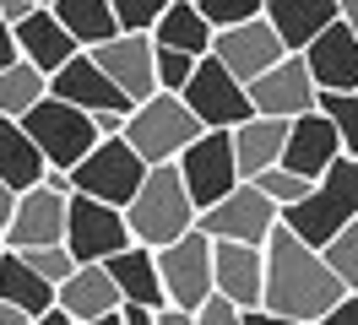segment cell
Segmentation results:
<instances>
[{
  "label": "cell",
  "instance_id": "1",
  "mask_svg": "<svg viewBox=\"0 0 358 325\" xmlns=\"http://www.w3.org/2000/svg\"><path fill=\"white\" fill-rule=\"evenodd\" d=\"M342 298H348V287L331 271L326 250H310L299 233L277 228L266 244V315H282L299 325H326V315Z\"/></svg>",
  "mask_w": 358,
  "mask_h": 325
},
{
  "label": "cell",
  "instance_id": "2",
  "mask_svg": "<svg viewBox=\"0 0 358 325\" xmlns=\"http://www.w3.org/2000/svg\"><path fill=\"white\" fill-rule=\"evenodd\" d=\"M125 222H131V238L141 250H169V244H179V238H190L201 228V206H196L190 190H185L179 163L147 173V185H141V195L131 201Z\"/></svg>",
  "mask_w": 358,
  "mask_h": 325
},
{
  "label": "cell",
  "instance_id": "3",
  "mask_svg": "<svg viewBox=\"0 0 358 325\" xmlns=\"http://www.w3.org/2000/svg\"><path fill=\"white\" fill-rule=\"evenodd\" d=\"M353 222H358V157H342V163L315 185L310 201H299V206L282 212V228L299 233L310 250H331Z\"/></svg>",
  "mask_w": 358,
  "mask_h": 325
},
{
  "label": "cell",
  "instance_id": "4",
  "mask_svg": "<svg viewBox=\"0 0 358 325\" xmlns=\"http://www.w3.org/2000/svg\"><path fill=\"white\" fill-rule=\"evenodd\" d=\"M201 136H206L201 120H196L190 103L174 98V92H157L152 103H141L131 114V125H125V141L141 152V163H147V168H174L179 157L201 141Z\"/></svg>",
  "mask_w": 358,
  "mask_h": 325
},
{
  "label": "cell",
  "instance_id": "5",
  "mask_svg": "<svg viewBox=\"0 0 358 325\" xmlns=\"http://www.w3.org/2000/svg\"><path fill=\"white\" fill-rule=\"evenodd\" d=\"M22 125H27V136L38 141V152H44L49 168H66V173H76L92 152L103 147V141H98V125H92V114L60 103V98H44Z\"/></svg>",
  "mask_w": 358,
  "mask_h": 325
},
{
  "label": "cell",
  "instance_id": "6",
  "mask_svg": "<svg viewBox=\"0 0 358 325\" xmlns=\"http://www.w3.org/2000/svg\"><path fill=\"white\" fill-rule=\"evenodd\" d=\"M282 228V206L261 195L255 185H239V190L228 195L223 206H212L201 212V233L212 244H245V250H266L271 233Z\"/></svg>",
  "mask_w": 358,
  "mask_h": 325
},
{
  "label": "cell",
  "instance_id": "7",
  "mask_svg": "<svg viewBox=\"0 0 358 325\" xmlns=\"http://www.w3.org/2000/svg\"><path fill=\"white\" fill-rule=\"evenodd\" d=\"M147 173L152 168L141 163V152H136L131 141H103L71 179H76V195H92V201H103L114 212H131V201L141 195Z\"/></svg>",
  "mask_w": 358,
  "mask_h": 325
},
{
  "label": "cell",
  "instance_id": "8",
  "mask_svg": "<svg viewBox=\"0 0 358 325\" xmlns=\"http://www.w3.org/2000/svg\"><path fill=\"white\" fill-rule=\"evenodd\" d=\"M179 173H185V190H190V201H196L201 212L223 206L228 195L245 185L239 152H234V130H206L201 141L179 157Z\"/></svg>",
  "mask_w": 358,
  "mask_h": 325
},
{
  "label": "cell",
  "instance_id": "9",
  "mask_svg": "<svg viewBox=\"0 0 358 325\" xmlns=\"http://www.w3.org/2000/svg\"><path fill=\"white\" fill-rule=\"evenodd\" d=\"M212 238L196 228L190 238H179L169 250H157V271H163V287H169V303L185 309V315H201L206 303L217 298V277H212Z\"/></svg>",
  "mask_w": 358,
  "mask_h": 325
},
{
  "label": "cell",
  "instance_id": "10",
  "mask_svg": "<svg viewBox=\"0 0 358 325\" xmlns=\"http://www.w3.org/2000/svg\"><path fill=\"white\" fill-rule=\"evenodd\" d=\"M185 103L201 120V130H239L255 120V103H250V87L217 60L196 65V82L185 87Z\"/></svg>",
  "mask_w": 358,
  "mask_h": 325
},
{
  "label": "cell",
  "instance_id": "11",
  "mask_svg": "<svg viewBox=\"0 0 358 325\" xmlns=\"http://www.w3.org/2000/svg\"><path fill=\"white\" fill-rule=\"evenodd\" d=\"M71 255L82 260V266H109V260H120L125 250H131V222H125V212H114V206H103V201H92V195H71Z\"/></svg>",
  "mask_w": 358,
  "mask_h": 325
},
{
  "label": "cell",
  "instance_id": "12",
  "mask_svg": "<svg viewBox=\"0 0 358 325\" xmlns=\"http://www.w3.org/2000/svg\"><path fill=\"white\" fill-rule=\"evenodd\" d=\"M250 103H255L261 120H288V125L304 120V114H315L320 108V87H315L304 55H288L271 76H261V82L250 87Z\"/></svg>",
  "mask_w": 358,
  "mask_h": 325
},
{
  "label": "cell",
  "instance_id": "13",
  "mask_svg": "<svg viewBox=\"0 0 358 325\" xmlns=\"http://www.w3.org/2000/svg\"><path fill=\"white\" fill-rule=\"evenodd\" d=\"M71 233V195H55V190H27L17 195V217L6 228V244L17 255H33V250H49V244H66Z\"/></svg>",
  "mask_w": 358,
  "mask_h": 325
},
{
  "label": "cell",
  "instance_id": "14",
  "mask_svg": "<svg viewBox=\"0 0 358 325\" xmlns=\"http://www.w3.org/2000/svg\"><path fill=\"white\" fill-rule=\"evenodd\" d=\"M212 60L228 65V71H234L245 87H255L261 76H271L277 65L288 60V49H282V38H277V27L261 17V22H250V27L217 33V43H212Z\"/></svg>",
  "mask_w": 358,
  "mask_h": 325
},
{
  "label": "cell",
  "instance_id": "15",
  "mask_svg": "<svg viewBox=\"0 0 358 325\" xmlns=\"http://www.w3.org/2000/svg\"><path fill=\"white\" fill-rule=\"evenodd\" d=\"M92 60H98V71H103V76H109L136 108L152 103L157 92H163V87H157V43L152 38H131V33H120L114 43L92 49Z\"/></svg>",
  "mask_w": 358,
  "mask_h": 325
},
{
  "label": "cell",
  "instance_id": "16",
  "mask_svg": "<svg viewBox=\"0 0 358 325\" xmlns=\"http://www.w3.org/2000/svg\"><path fill=\"white\" fill-rule=\"evenodd\" d=\"M212 277H217V298L234 309H266V250H245V244H217L212 250Z\"/></svg>",
  "mask_w": 358,
  "mask_h": 325
},
{
  "label": "cell",
  "instance_id": "17",
  "mask_svg": "<svg viewBox=\"0 0 358 325\" xmlns=\"http://www.w3.org/2000/svg\"><path fill=\"white\" fill-rule=\"evenodd\" d=\"M49 98H60V103L82 108V114H136V103L120 92V87L98 71L92 55H76V60L49 82Z\"/></svg>",
  "mask_w": 358,
  "mask_h": 325
},
{
  "label": "cell",
  "instance_id": "18",
  "mask_svg": "<svg viewBox=\"0 0 358 325\" xmlns=\"http://www.w3.org/2000/svg\"><path fill=\"white\" fill-rule=\"evenodd\" d=\"M348 157V147H342V136H336V125L315 108V114H304V120H293V136H288V157H282V168H293L299 179H310V185H320L326 173L336 168Z\"/></svg>",
  "mask_w": 358,
  "mask_h": 325
},
{
  "label": "cell",
  "instance_id": "19",
  "mask_svg": "<svg viewBox=\"0 0 358 325\" xmlns=\"http://www.w3.org/2000/svg\"><path fill=\"white\" fill-rule=\"evenodd\" d=\"M266 22L277 27L288 55H310L342 22V0H266Z\"/></svg>",
  "mask_w": 358,
  "mask_h": 325
},
{
  "label": "cell",
  "instance_id": "20",
  "mask_svg": "<svg viewBox=\"0 0 358 325\" xmlns=\"http://www.w3.org/2000/svg\"><path fill=\"white\" fill-rule=\"evenodd\" d=\"M17 49H22V60L33 65V71H44L49 82L82 55V43L66 33V22L55 17V6H38V17L27 22V27H17Z\"/></svg>",
  "mask_w": 358,
  "mask_h": 325
},
{
  "label": "cell",
  "instance_id": "21",
  "mask_svg": "<svg viewBox=\"0 0 358 325\" xmlns=\"http://www.w3.org/2000/svg\"><path fill=\"white\" fill-rule=\"evenodd\" d=\"M304 65H310L320 92H353L358 98V33L348 22H336L331 33L304 55Z\"/></svg>",
  "mask_w": 358,
  "mask_h": 325
},
{
  "label": "cell",
  "instance_id": "22",
  "mask_svg": "<svg viewBox=\"0 0 358 325\" xmlns=\"http://www.w3.org/2000/svg\"><path fill=\"white\" fill-rule=\"evenodd\" d=\"M120 309H125V298H120V287H114L109 266H82V271L60 287V315H71L76 325L114 320Z\"/></svg>",
  "mask_w": 358,
  "mask_h": 325
},
{
  "label": "cell",
  "instance_id": "23",
  "mask_svg": "<svg viewBox=\"0 0 358 325\" xmlns=\"http://www.w3.org/2000/svg\"><path fill=\"white\" fill-rule=\"evenodd\" d=\"M288 136L293 125L288 120H250V125L234 130V152H239V173H245V185H255L261 173L282 168V157H288Z\"/></svg>",
  "mask_w": 358,
  "mask_h": 325
},
{
  "label": "cell",
  "instance_id": "24",
  "mask_svg": "<svg viewBox=\"0 0 358 325\" xmlns=\"http://www.w3.org/2000/svg\"><path fill=\"white\" fill-rule=\"evenodd\" d=\"M49 179V163H44V152H38V141L27 136L22 120H0V185L6 190H38Z\"/></svg>",
  "mask_w": 358,
  "mask_h": 325
},
{
  "label": "cell",
  "instance_id": "25",
  "mask_svg": "<svg viewBox=\"0 0 358 325\" xmlns=\"http://www.w3.org/2000/svg\"><path fill=\"white\" fill-rule=\"evenodd\" d=\"M109 277H114V287H120V298H125V303L169 309V287H163V271H157V250L131 244L120 260H109Z\"/></svg>",
  "mask_w": 358,
  "mask_h": 325
},
{
  "label": "cell",
  "instance_id": "26",
  "mask_svg": "<svg viewBox=\"0 0 358 325\" xmlns=\"http://www.w3.org/2000/svg\"><path fill=\"white\" fill-rule=\"evenodd\" d=\"M0 303H11V309L27 315V320H44V315L60 309V287H49V282L38 277L17 250H11L6 266H0Z\"/></svg>",
  "mask_w": 358,
  "mask_h": 325
},
{
  "label": "cell",
  "instance_id": "27",
  "mask_svg": "<svg viewBox=\"0 0 358 325\" xmlns=\"http://www.w3.org/2000/svg\"><path fill=\"white\" fill-rule=\"evenodd\" d=\"M152 43L157 49H174V55H190V60H212L217 33L206 27V17H201L196 0H169V11H163V22H157Z\"/></svg>",
  "mask_w": 358,
  "mask_h": 325
},
{
  "label": "cell",
  "instance_id": "28",
  "mask_svg": "<svg viewBox=\"0 0 358 325\" xmlns=\"http://www.w3.org/2000/svg\"><path fill=\"white\" fill-rule=\"evenodd\" d=\"M55 17L66 22V33L82 43V55L103 49L120 38V17H114V0H55Z\"/></svg>",
  "mask_w": 358,
  "mask_h": 325
},
{
  "label": "cell",
  "instance_id": "29",
  "mask_svg": "<svg viewBox=\"0 0 358 325\" xmlns=\"http://www.w3.org/2000/svg\"><path fill=\"white\" fill-rule=\"evenodd\" d=\"M44 98H49V76L33 71L27 60L11 65V71H0V120H27Z\"/></svg>",
  "mask_w": 358,
  "mask_h": 325
},
{
  "label": "cell",
  "instance_id": "30",
  "mask_svg": "<svg viewBox=\"0 0 358 325\" xmlns=\"http://www.w3.org/2000/svg\"><path fill=\"white\" fill-rule=\"evenodd\" d=\"M212 33H234V27H250V22L266 17V0H196Z\"/></svg>",
  "mask_w": 358,
  "mask_h": 325
},
{
  "label": "cell",
  "instance_id": "31",
  "mask_svg": "<svg viewBox=\"0 0 358 325\" xmlns=\"http://www.w3.org/2000/svg\"><path fill=\"white\" fill-rule=\"evenodd\" d=\"M320 114L336 125L348 157H358V98H353V92H320Z\"/></svg>",
  "mask_w": 358,
  "mask_h": 325
},
{
  "label": "cell",
  "instance_id": "32",
  "mask_svg": "<svg viewBox=\"0 0 358 325\" xmlns=\"http://www.w3.org/2000/svg\"><path fill=\"white\" fill-rule=\"evenodd\" d=\"M22 260L49 282V287H66V282L82 271V260L71 255V244H49V250H33V255H22Z\"/></svg>",
  "mask_w": 358,
  "mask_h": 325
},
{
  "label": "cell",
  "instance_id": "33",
  "mask_svg": "<svg viewBox=\"0 0 358 325\" xmlns=\"http://www.w3.org/2000/svg\"><path fill=\"white\" fill-rule=\"evenodd\" d=\"M163 0H114V17H120V33H131V38H152L157 22H163Z\"/></svg>",
  "mask_w": 358,
  "mask_h": 325
},
{
  "label": "cell",
  "instance_id": "34",
  "mask_svg": "<svg viewBox=\"0 0 358 325\" xmlns=\"http://www.w3.org/2000/svg\"><path fill=\"white\" fill-rule=\"evenodd\" d=\"M255 190L271 195V201L288 212V206H299V201H310L315 185H310V179H299L293 168H271V173H261V179H255Z\"/></svg>",
  "mask_w": 358,
  "mask_h": 325
},
{
  "label": "cell",
  "instance_id": "35",
  "mask_svg": "<svg viewBox=\"0 0 358 325\" xmlns=\"http://www.w3.org/2000/svg\"><path fill=\"white\" fill-rule=\"evenodd\" d=\"M196 65L190 55H174V49H157V87L163 92H174V98H185V87L196 82Z\"/></svg>",
  "mask_w": 358,
  "mask_h": 325
},
{
  "label": "cell",
  "instance_id": "36",
  "mask_svg": "<svg viewBox=\"0 0 358 325\" xmlns=\"http://www.w3.org/2000/svg\"><path fill=\"white\" fill-rule=\"evenodd\" d=\"M326 260H331V271L342 277V287H348V293H358V222L336 238L331 250H326Z\"/></svg>",
  "mask_w": 358,
  "mask_h": 325
},
{
  "label": "cell",
  "instance_id": "37",
  "mask_svg": "<svg viewBox=\"0 0 358 325\" xmlns=\"http://www.w3.org/2000/svg\"><path fill=\"white\" fill-rule=\"evenodd\" d=\"M196 325H250V315H245V309H234L228 298H212L201 315H196Z\"/></svg>",
  "mask_w": 358,
  "mask_h": 325
},
{
  "label": "cell",
  "instance_id": "38",
  "mask_svg": "<svg viewBox=\"0 0 358 325\" xmlns=\"http://www.w3.org/2000/svg\"><path fill=\"white\" fill-rule=\"evenodd\" d=\"M11 65H22V49H17V27L0 17V71H11Z\"/></svg>",
  "mask_w": 358,
  "mask_h": 325
},
{
  "label": "cell",
  "instance_id": "39",
  "mask_svg": "<svg viewBox=\"0 0 358 325\" xmlns=\"http://www.w3.org/2000/svg\"><path fill=\"white\" fill-rule=\"evenodd\" d=\"M326 325H358V293H348V298L336 303L331 315H326Z\"/></svg>",
  "mask_w": 358,
  "mask_h": 325
},
{
  "label": "cell",
  "instance_id": "40",
  "mask_svg": "<svg viewBox=\"0 0 358 325\" xmlns=\"http://www.w3.org/2000/svg\"><path fill=\"white\" fill-rule=\"evenodd\" d=\"M157 315H163V309H141V303H125V309H120L125 325H157Z\"/></svg>",
  "mask_w": 358,
  "mask_h": 325
},
{
  "label": "cell",
  "instance_id": "41",
  "mask_svg": "<svg viewBox=\"0 0 358 325\" xmlns=\"http://www.w3.org/2000/svg\"><path fill=\"white\" fill-rule=\"evenodd\" d=\"M11 217H17V190H6V185H0V233L11 228Z\"/></svg>",
  "mask_w": 358,
  "mask_h": 325
},
{
  "label": "cell",
  "instance_id": "42",
  "mask_svg": "<svg viewBox=\"0 0 358 325\" xmlns=\"http://www.w3.org/2000/svg\"><path fill=\"white\" fill-rule=\"evenodd\" d=\"M157 325H196V315H185V309H174V303H169V309L157 315Z\"/></svg>",
  "mask_w": 358,
  "mask_h": 325
},
{
  "label": "cell",
  "instance_id": "43",
  "mask_svg": "<svg viewBox=\"0 0 358 325\" xmlns=\"http://www.w3.org/2000/svg\"><path fill=\"white\" fill-rule=\"evenodd\" d=\"M250 325H299V320H282V315H266V309H255V315H250Z\"/></svg>",
  "mask_w": 358,
  "mask_h": 325
},
{
  "label": "cell",
  "instance_id": "44",
  "mask_svg": "<svg viewBox=\"0 0 358 325\" xmlns=\"http://www.w3.org/2000/svg\"><path fill=\"white\" fill-rule=\"evenodd\" d=\"M0 325H33V320H27V315H17L11 303H0Z\"/></svg>",
  "mask_w": 358,
  "mask_h": 325
},
{
  "label": "cell",
  "instance_id": "45",
  "mask_svg": "<svg viewBox=\"0 0 358 325\" xmlns=\"http://www.w3.org/2000/svg\"><path fill=\"white\" fill-rule=\"evenodd\" d=\"M342 22H348V27L358 33V0H342Z\"/></svg>",
  "mask_w": 358,
  "mask_h": 325
},
{
  "label": "cell",
  "instance_id": "46",
  "mask_svg": "<svg viewBox=\"0 0 358 325\" xmlns=\"http://www.w3.org/2000/svg\"><path fill=\"white\" fill-rule=\"evenodd\" d=\"M33 325H76V320H71V315H60V309H55V315H44V320H33Z\"/></svg>",
  "mask_w": 358,
  "mask_h": 325
},
{
  "label": "cell",
  "instance_id": "47",
  "mask_svg": "<svg viewBox=\"0 0 358 325\" xmlns=\"http://www.w3.org/2000/svg\"><path fill=\"white\" fill-rule=\"evenodd\" d=\"M6 255H11V244H6V233H0V266H6Z\"/></svg>",
  "mask_w": 358,
  "mask_h": 325
},
{
  "label": "cell",
  "instance_id": "48",
  "mask_svg": "<svg viewBox=\"0 0 358 325\" xmlns=\"http://www.w3.org/2000/svg\"><path fill=\"white\" fill-rule=\"evenodd\" d=\"M92 325H125V320H120V315H114V320H92Z\"/></svg>",
  "mask_w": 358,
  "mask_h": 325
}]
</instances>
